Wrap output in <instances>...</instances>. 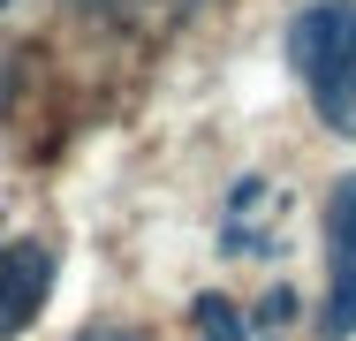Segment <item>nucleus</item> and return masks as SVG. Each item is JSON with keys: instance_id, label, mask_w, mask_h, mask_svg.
Masks as SVG:
<instances>
[{"instance_id": "nucleus-1", "label": "nucleus", "mask_w": 356, "mask_h": 341, "mask_svg": "<svg viewBox=\"0 0 356 341\" xmlns=\"http://www.w3.org/2000/svg\"><path fill=\"white\" fill-rule=\"evenodd\" d=\"M288 61L326 129L356 136V0H311L288 23Z\"/></svg>"}, {"instance_id": "nucleus-2", "label": "nucleus", "mask_w": 356, "mask_h": 341, "mask_svg": "<svg viewBox=\"0 0 356 341\" xmlns=\"http://www.w3.org/2000/svg\"><path fill=\"white\" fill-rule=\"evenodd\" d=\"M318 334L326 341L356 334V175H341L334 198H326V311H318Z\"/></svg>"}, {"instance_id": "nucleus-3", "label": "nucleus", "mask_w": 356, "mask_h": 341, "mask_svg": "<svg viewBox=\"0 0 356 341\" xmlns=\"http://www.w3.org/2000/svg\"><path fill=\"white\" fill-rule=\"evenodd\" d=\"M54 243H38V235H8L0 243V341H15L38 311H46V296H54Z\"/></svg>"}, {"instance_id": "nucleus-4", "label": "nucleus", "mask_w": 356, "mask_h": 341, "mask_svg": "<svg viewBox=\"0 0 356 341\" xmlns=\"http://www.w3.org/2000/svg\"><path fill=\"white\" fill-rule=\"evenodd\" d=\"M190 326H197V341H250V319L227 296H197L190 303Z\"/></svg>"}, {"instance_id": "nucleus-5", "label": "nucleus", "mask_w": 356, "mask_h": 341, "mask_svg": "<svg viewBox=\"0 0 356 341\" xmlns=\"http://www.w3.org/2000/svg\"><path fill=\"white\" fill-rule=\"evenodd\" d=\"M76 341H152V334H144V326H83Z\"/></svg>"}, {"instance_id": "nucleus-6", "label": "nucleus", "mask_w": 356, "mask_h": 341, "mask_svg": "<svg viewBox=\"0 0 356 341\" xmlns=\"http://www.w3.org/2000/svg\"><path fill=\"white\" fill-rule=\"evenodd\" d=\"M0 8H8V0H0Z\"/></svg>"}]
</instances>
